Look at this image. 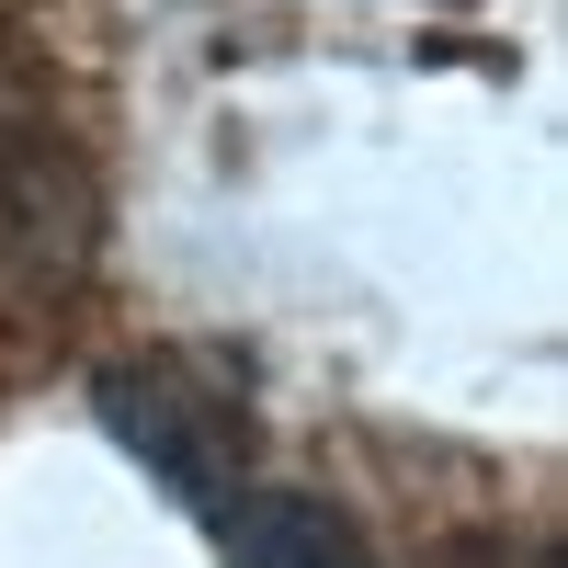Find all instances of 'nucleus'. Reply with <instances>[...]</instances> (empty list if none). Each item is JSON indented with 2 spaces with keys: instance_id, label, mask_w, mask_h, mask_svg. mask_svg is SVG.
I'll list each match as a JSON object with an SVG mask.
<instances>
[{
  "instance_id": "1",
  "label": "nucleus",
  "mask_w": 568,
  "mask_h": 568,
  "mask_svg": "<svg viewBox=\"0 0 568 568\" xmlns=\"http://www.w3.org/2000/svg\"><path fill=\"white\" fill-rule=\"evenodd\" d=\"M91 409H103V433L149 466L171 500H194V511L240 500V466H251V375L227 364V353L160 342V353H136V364H103V375H91Z\"/></svg>"
},
{
  "instance_id": "2",
  "label": "nucleus",
  "mask_w": 568,
  "mask_h": 568,
  "mask_svg": "<svg viewBox=\"0 0 568 568\" xmlns=\"http://www.w3.org/2000/svg\"><path fill=\"white\" fill-rule=\"evenodd\" d=\"M227 568H375L364 524L307 489H240L227 500Z\"/></svg>"
}]
</instances>
